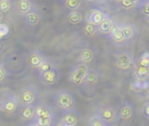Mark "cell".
Here are the masks:
<instances>
[{
  "mask_svg": "<svg viewBox=\"0 0 149 126\" xmlns=\"http://www.w3.org/2000/svg\"><path fill=\"white\" fill-rule=\"evenodd\" d=\"M114 1H117V2H121L122 0H114Z\"/></svg>",
  "mask_w": 149,
  "mask_h": 126,
  "instance_id": "cell-43",
  "label": "cell"
},
{
  "mask_svg": "<svg viewBox=\"0 0 149 126\" xmlns=\"http://www.w3.org/2000/svg\"><path fill=\"white\" fill-rule=\"evenodd\" d=\"M89 70V67L87 64L85 63H79L76 65H74L69 75H68V80L71 84L73 85H80L85 82V78L86 77L87 71Z\"/></svg>",
  "mask_w": 149,
  "mask_h": 126,
  "instance_id": "cell-5",
  "label": "cell"
},
{
  "mask_svg": "<svg viewBox=\"0 0 149 126\" xmlns=\"http://www.w3.org/2000/svg\"><path fill=\"white\" fill-rule=\"evenodd\" d=\"M9 71L3 63H0V83L3 82L8 77Z\"/></svg>",
  "mask_w": 149,
  "mask_h": 126,
  "instance_id": "cell-31",
  "label": "cell"
},
{
  "mask_svg": "<svg viewBox=\"0 0 149 126\" xmlns=\"http://www.w3.org/2000/svg\"><path fill=\"white\" fill-rule=\"evenodd\" d=\"M53 102L54 105L63 111L75 110V96L69 91L63 90L56 93L53 97Z\"/></svg>",
  "mask_w": 149,
  "mask_h": 126,
  "instance_id": "cell-4",
  "label": "cell"
},
{
  "mask_svg": "<svg viewBox=\"0 0 149 126\" xmlns=\"http://www.w3.org/2000/svg\"><path fill=\"white\" fill-rule=\"evenodd\" d=\"M96 114L107 124V126L116 125V124H118L120 120L118 115V110L109 105L100 107Z\"/></svg>",
  "mask_w": 149,
  "mask_h": 126,
  "instance_id": "cell-6",
  "label": "cell"
},
{
  "mask_svg": "<svg viewBox=\"0 0 149 126\" xmlns=\"http://www.w3.org/2000/svg\"><path fill=\"white\" fill-rule=\"evenodd\" d=\"M83 20V15L80 11L78 10H71V12L68 15V21L72 24H79Z\"/></svg>",
  "mask_w": 149,
  "mask_h": 126,
  "instance_id": "cell-23",
  "label": "cell"
},
{
  "mask_svg": "<svg viewBox=\"0 0 149 126\" xmlns=\"http://www.w3.org/2000/svg\"><path fill=\"white\" fill-rule=\"evenodd\" d=\"M17 99L19 106H37L39 104V94L34 86L28 85L19 91Z\"/></svg>",
  "mask_w": 149,
  "mask_h": 126,
  "instance_id": "cell-3",
  "label": "cell"
},
{
  "mask_svg": "<svg viewBox=\"0 0 149 126\" xmlns=\"http://www.w3.org/2000/svg\"><path fill=\"white\" fill-rule=\"evenodd\" d=\"M100 78V72L96 69H93V68L90 69L89 68L84 83H86L87 85H94L99 82Z\"/></svg>",
  "mask_w": 149,
  "mask_h": 126,
  "instance_id": "cell-19",
  "label": "cell"
},
{
  "mask_svg": "<svg viewBox=\"0 0 149 126\" xmlns=\"http://www.w3.org/2000/svg\"><path fill=\"white\" fill-rule=\"evenodd\" d=\"M83 3V0H65V6L69 10H78Z\"/></svg>",
  "mask_w": 149,
  "mask_h": 126,
  "instance_id": "cell-26",
  "label": "cell"
},
{
  "mask_svg": "<svg viewBox=\"0 0 149 126\" xmlns=\"http://www.w3.org/2000/svg\"><path fill=\"white\" fill-rule=\"evenodd\" d=\"M17 10L20 15H25L33 8L31 0H17Z\"/></svg>",
  "mask_w": 149,
  "mask_h": 126,
  "instance_id": "cell-17",
  "label": "cell"
},
{
  "mask_svg": "<svg viewBox=\"0 0 149 126\" xmlns=\"http://www.w3.org/2000/svg\"><path fill=\"white\" fill-rule=\"evenodd\" d=\"M2 48H3V45H2V44H0V50H1V49H2Z\"/></svg>",
  "mask_w": 149,
  "mask_h": 126,
  "instance_id": "cell-42",
  "label": "cell"
},
{
  "mask_svg": "<svg viewBox=\"0 0 149 126\" xmlns=\"http://www.w3.org/2000/svg\"><path fill=\"white\" fill-rule=\"evenodd\" d=\"M118 115L120 119L124 121H129L133 119L136 115V111L134 105L127 101L124 102L118 110Z\"/></svg>",
  "mask_w": 149,
  "mask_h": 126,
  "instance_id": "cell-8",
  "label": "cell"
},
{
  "mask_svg": "<svg viewBox=\"0 0 149 126\" xmlns=\"http://www.w3.org/2000/svg\"><path fill=\"white\" fill-rule=\"evenodd\" d=\"M146 1H149V0H146Z\"/></svg>",
  "mask_w": 149,
  "mask_h": 126,
  "instance_id": "cell-45",
  "label": "cell"
},
{
  "mask_svg": "<svg viewBox=\"0 0 149 126\" xmlns=\"http://www.w3.org/2000/svg\"><path fill=\"white\" fill-rule=\"evenodd\" d=\"M86 1H89V2H92V1H94V0H86Z\"/></svg>",
  "mask_w": 149,
  "mask_h": 126,
  "instance_id": "cell-44",
  "label": "cell"
},
{
  "mask_svg": "<svg viewBox=\"0 0 149 126\" xmlns=\"http://www.w3.org/2000/svg\"><path fill=\"white\" fill-rule=\"evenodd\" d=\"M115 65L123 71H130L134 66V58L131 52L121 51L115 55Z\"/></svg>",
  "mask_w": 149,
  "mask_h": 126,
  "instance_id": "cell-7",
  "label": "cell"
},
{
  "mask_svg": "<svg viewBox=\"0 0 149 126\" xmlns=\"http://www.w3.org/2000/svg\"><path fill=\"white\" fill-rule=\"evenodd\" d=\"M54 126H67V125H63V124H61V123H58V124L55 125Z\"/></svg>",
  "mask_w": 149,
  "mask_h": 126,
  "instance_id": "cell-39",
  "label": "cell"
},
{
  "mask_svg": "<svg viewBox=\"0 0 149 126\" xmlns=\"http://www.w3.org/2000/svg\"><path fill=\"white\" fill-rule=\"evenodd\" d=\"M142 111H143V113H144L145 117L149 120V101L148 102H147V103L144 105L143 110H142Z\"/></svg>",
  "mask_w": 149,
  "mask_h": 126,
  "instance_id": "cell-35",
  "label": "cell"
},
{
  "mask_svg": "<svg viewBox=\"0 0 149 126\" xmlns=\"http://www.w3.org/2000/svg\"><path fill=\"white\" fill-rule=\"evenodd\" d=\"M21 57L17 54H11L8 56L7 59L5 60L4 64L6 65L8 71H10V70H13L16 67H19L21 65Z\"/></svg>",
  "mask_w": 149,
  "mask_h": 126,
  "instance_id": "cell-20",
  "label": "cell"
},
{
  "mask_svg": "<svg viewBox=\"0 0 149 126\" xmlns=\"http://www.w3.org/2000/svg\"><path fill=\"white\" fill-rule=\"evenodd\" d=\"M10 31L9 26L4 23H0V39L6 36Z\"/></svg>",
  "mask_w": 149,
  "mask_h": 126,
  "instance_id": "cell-33",
  "label": "cell"
},
{
  "mask_svg": "<svg viewBox=\"0 0 149 126\" xmlns=\"http://www.w3.org/2000/svg\"><path fill=\"white\" fill-rule=\"evenodd\" d=\"M27 126H43V125H40L35 124V123H29V124H27Z\"/></svg>",
  "mask_w": 149,
  "mask_h": 126,
  "instance_id": "cell-36",
  "label": "cell"
},
{
  "mask_svg": "<svg viewBox=\"0 0 149 126\" xmlns=\"http://www.w3.org/2000/svg\"><path fill=\"white\" fill-rule=\"evenodd\" d=\"M95 57V53L93 49L86 47L83 48L79 53V61L85 64H90L93 61Z\"/></svg>",
  "mask_w": 149,
  "mask_h": 126,
  "instance_id": "cell-16",
  "label": "cell"
},
{
  "mask_svg": "<svg viewBox=\"0 0 149 126\" xmlns=\"http://www.w3.org/2000/svg\"><path fill=\"white\" fill-rule=\"evenodd\" d=\"M46 60V57L38 51H31L26 57V64L32 69H38Z\"/></svg>",
  "mask_w": 149,
  "mask_h": 126,
  "instance_id": "cell-10",
  "label": "cell"
},
{
  "mask_svg": "<svg viewBox=\"0 0 149 126\" xmlns=\"http://www.w3.org/2000/svg\"><path fill=\"white\" fill-rule=\"evenodd\" d=\"M147 92H148V94L149 95V82H148V86H147V88H146V90H145Z\"/></svg>",
  "mask_w": 149,
  "mask_h": 126,
  "instance_id": "cell-38",
  "label": "cell"
},
{
  "mask_svg": "<svg viewBox=\"0 0 149 126\" xmlns=\"http://www.w3.org/2000/svg\"><path fill=\"white\" fill-rule=\"evenodd\" d=\"M149 78H148V79H144V80L136 79V80L132 84V89L134 90V91H140L146 90Z\"/></svg>",
  "mask_w": 149,
  "mask_h": 126,
  "instance_id": "cell-25",
  "label": "cell"
},
{
  "mask_svg": "<svg viewBox=\"0 0 149 126\" xmlns=\"http://www.w3.org/2000/svg\"><path fill=\"white\" fill-rule=\"evenodd\" d=\"M134 2H135V3H138V2H140V0H134Z\"/></svg>",
  "mask_w": 149,
  "mask_h": 126,
  "instance_id": "cell-41",
  "label": "cell"
},
{
  "mask_svg": "<svg viewBox=\"0 0 149 126\" xmlns=\"http://www.w3.org/2000/svg\"><path fill=\"white\" fill-rule=\"evenodd\" d=\"M3 15L2 12H0V23H1V21L3 20Z\"/></svg>",
  "mask_w": 149,
  "mask_h": 126,
  "instance_id": "cell-37",
  "label": "cell"
},
{
  "mask_svg": "<svg viewBox=\"0 0 149 126\" xmlns=\"http://www.w3.org/2000/svg\"><path fill=\"white\" fill-rule=\"evenodd\" d=\"M83 31L86 37H92L95 36L96 32L98 31V26L94 24L93 23L86 20V23L84 24V26H83Z\"/></svg>",
  "mask_w": 149,
  "mask_h": 126,
  "instance_id": "cell-22",
  "label": "cell"
},
{
  "mask_svg": "<svg viewBox=\"0 0 149 126\" xmlns=\"http://www.w3.org/2000/svg\"><path fill=\"white\" fill-rule=\"evenodd\" d=\"M114 21L113 18L109 16H107L99 25H98V31L102 34H109L111 31L113 26Z\"/></svg>",
  "mask_w": 149,
  "mask_h": 126,
  "instance_id": "cell-18",
  "label": "cell"
},
{
  "mask_svg": "<svg viewBox=\"0 0 149 126\" xmlns=\"http://www.w3.org/2000/svg\"><path fill=\"white\" fill-rule=\"evenodd\" d=\"M54 67H55L54 63L52 62L51 60H49V59L46 58V60H45V61L42 64V65L38 69V74L44 73V72H45V71H50L51 69H52V68H54Z\"/></svg>",
  "mask_w": 149,
  "mask_h": 126,
  "instance_id": "cell-28",
  "label": "cell"
},
{
  "mask_svg": "<svg viewBox=\"0 0 149 126\" xmlns=\"http://www.w3.org/2000/svg\"><path fill=\"white\" fill-rule=\"evenodd\" d=\"M41 19V14L38 10L36 8H32L29 12H27L25 15H24V23L31 27H34L38 25Z\"/></svg>",
  "mask_w": 149,
  "mask_h": 126,
  "instance_id": "cell-13",
  "label": "cell"
},
{
  "mask_svg": "<svg viewBox=\"0 0 149 126\" xmlns=\"http://www.w3.org/2000/svg\"><path fill=\"white\" fill-rule=\"evenodd\" d=\"M121 29L123 32V37L125 41L131 40L136 36V28L131 24H121Z\"/></svg>",
  "mask_w": 149,
  "mask_h": 126,
  "instance_id": "cell-21",
  "label": "cell"
},
{
  "mask_svg": "<svg viewBox=\"0 0 149 126\" xmlns=\"http://www.w3.org/2000/svg\"><path fill=\"white\" fill-rule=\"evenodd\" d=\"M88 125L89 126H107V124L97 115L93 114L89 118L88 120Z\"/></svg>",
  "mask_w": 149,
  "mask_h": 126,
  "instance_id": "cell-27",
  "label": "cell"
},
{
  "mask_svg": "<svg viewBox=\"0 0 149 126\" xmlns=\"http://www.w3.org/2000/svg\"><path fill=\"white\" fill-rule=\"evenodd\" d=\"M35 107L33 105H27V106H19L18 108V114L19 118L22 121L29 124L31 123L35 116Z\"/></svg>",
  "mask_w": 149,
  "mask_h": 126,
  "instance_id": "cell-12",
  "label": "cell"
},
{
  "mask_svg": "<svg viewBox=\"0 0 149 126\" xmlns=\"http://www.w3.org/2000/svg\"><path fill=\"white\" fill-rule=\"evenodd\" d=\"M19 108L17 96L9 89L0 91V111L11 114Z\"/></svg>",
  "mask_w": 149,
  "mask_h": 126,
  "instance_id": "cell-2",
  "label": "cell"
},
{
  "mask_svg": "<svg viewBox=\"0 0 149 126\" xmlns=\"http://www.w3.org/2000/svg\"><path fill=\"white\" fill-rule=\"evenodd\" d=\"M79 116L76 110L65 111L60 117L59 123L67 126H77L79 124Z\"/></svg>",
  "mask_w": 149,
  "mask_h": 126,
  "instance_id": "cell-11",
  "label": "cell"
},
{
  "mask_svg": "<svg viewBox=\"0 0 149 126\" xmlns=\"http://www.w3.org/2000/svg\"><path fill=\"white\" fill-rule=\"evenodd\" d=\"M107 16H108V14L104 12L102 10H100V9H93L88 14V16L86 17V21L92 22V23H93L94 24H96L98 26Z\"/></svg>",
  "mask_w": 149,
  "mask_h": 126,
  "instance_id": "cell-14",
  "label": "cell"
},
{
  "mask_svg": "<svg viewBox=\"0 0 149 126\" xmlns=\"http://www.w3.org/2000/svg\"><path fill=\"white\" fill-rule=\"evenodd\" d=\"M39 79L42 84L47 86H52L56 84L59 80V72L56 66L48 71L39 74Z\"/></svg>",
  "mask_w": 149,
  "mask_h": 126,
  "instance_id": "cell-9",
  "label": "cell"
},
{
  "mask_svg": "<svg viewBox=\"0 0 149 126\" xmlns=\"http://www.w3.org/2000/svg\"><path fill=\"white\" fill-rule=\"evenodd\" d=\"M120 3L121 6L126 10H132L136 5V3L134 0H122Z\"/></svg>",
  "mask_w": 149,
  "mask_h": 126,
  "instance_id": "cell-32",
  "label": "cell"
},
{
  "mask_svg": "<svg viewBox=\"0 0 149 126\" xmlns=\"http://www.w3.org/2000/svg\"><path fill=\"white\" fill-rule=\"evenodd\" d=\"M31 123L43 126H54L55 114L53 110L47 105L38 104L35 107V116Z\"/></svg>",
  "mask_w": 149,
  "mask_h": 126,
  "instance_id": "cell-1",
  "label": "cell"
},
{
  "mask_svg": "<svg viewBox=\"0 0 149 126\" xmlns=\"http://www.w3.org/2000/svg\"><path fill=\"white\" fill-rule=\"evenodd\" d=\"M13 5L12 0H0V12L7 13Z\"/></svg>",
  "mask_w": 149,
  "mask_h": 126,
  "instance_id": "cell-29",
  "label": "cell"
},
{
  "mask_svg": "<svg viewBox=\"0 0 149 126\" xmlns=\"http://www.w3.org/2000/svg\"><path fill=\"white\" fill-rule=\"evenodd\" d=\"M134 76H135L136 79H141V80L149 78L148 71H147V67L137 64L136 69H135V72H134Z\"/></svg>",
  "mask_w": 149,
  "mask_h": 126,
  "instance_id": "cell-24",
  "label": "cell"
},
{
  "mask_svg": "<svg viewBox=\"0 0 149 126\" xmlns=\"http://www.w3.org/2000/svg\"><path fill=\"white\" fill-rule=\"evenodd\" d=\"M137 64L141 65V66H145V67L149 65V51L143 53L141 56V57L138 59Z\"/></svg>",
  "mask_w": 149,
  "mask_h": 126,
  "instance_id": "cell-30",
  "label": "cell"
},
{
  "mask_svg": "<svg viewBox=\"0 0 149 126\" xmlns=\"http://www.w3.org/2000/svg\"><path fill=\"white\" fill-rule=\"evenodd\" d=\"M147 71H148V78H149V65L147 66Z\"/></svg>",
  "mask_w": 149,
  "mask_h": 126,
  "instance_id": "cell-40",
  "label": "cell"
},
{
  "mask_svg": "<svg viewBox=\"0 0 149 126\" xmlns=\"http://www.w3.org/2000/svg\"><path fill=\"white\" fill-rule=\"evenodd\" d=\"M109 36L112 38V40L115 43H121V42L125 41L124 37H123L122 29H121V24L114 21L113 26L111 31L109 32Z\"/></svg>",
  "mask_w": 149,
  "mask_h": 126,
  "instance_id": "cell-15",
  "label": "cell"
},
{
  "mask_svg": "<svg viewBox=\"0 0 149 126\" xmlns=\"http://www.w3.org/2000/svg\"><path fill=\"white\" fill-rule=\"evenodd\" d=\"M141 12L146 17H149V1H146L141 4Z\"/></svg>",
  "mask_w": 149,
  "mask_h": 126,
  "instance_id": "cell-34",
  "label": "cell"
}]
</instances>
